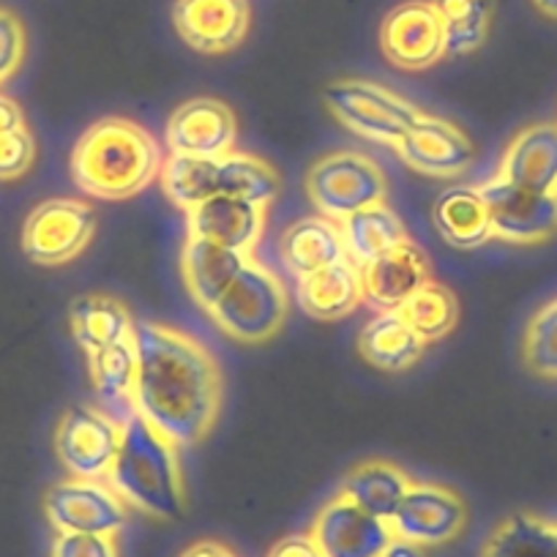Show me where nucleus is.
<instances>
[{
	"label": "nucleus",
	"mask_w": 557,
	"mask_h": 557,
	"mask_svg": "<svg viewBox=\"0 0 557 557\" xmlns=\"http://www.w3.org/2000/svg\"><path fill=\"white\" fill-rule=\"evenodd\" d=\"M137 416L178 451L213 432L224 396L219 361L206 345L164 323H134Z\"/></svg>",
	"instance_id": "obj_1"
},
{
	"label": "nucleus",
	"mask_w": 557,
	"mask_h": 557,
	"mask_svg": "<svg viewBox=\"0 0 557 557\" xmlns=\"http://www.w3.org/2000/svg\"><path fill=\"white\" fill-rule=\"evenodd\" d=\"M162 148L148 128L128 117H101L72 151V178L96 200H128L162 173Z\"/></svg>",
	"instance_id": "obj_2"
},
{
	"label": "nucleus",
	"mask_w": 557,
	"mask_h": 557,
	"mask_svg": "<svg viewBox=\"0 0 557 557\" xmlns=\"http://www.w3.org/2000/svg\"><path fill=\"white\" fill-rule=\"evenodd\" d=\"M178 454L168 437L134 416L123 424L121 451L107 475V484L128 508H137L159 522H173L186 508V484Z\"/></svg>",
	"instance_id": "obj_3"
},
{
	"label": "nucleus",
	"mask_w": 557,
	"mask_h": 557,
	"mask_svg": "<svg viewBox=\"0 0 557 557\" xmlns=\"http://www.w3.org/2000/svg\"><path fill=\"white\" fill-rule=\"evenodd\" d=\"M287 309H290V301L276 273L249 257L227 293L208 312L230 339L244 342V345H262L282 331Z\"/></svg>",
	"instance_id": "obj_4"
},
{
	"label": "nucleus",
	"mask_w": 557,
	"mask_h": 557,
	"mask_svg": "<svg viewBox=\"0 0 557 557\" xmlns=\"http://www.w3.org/2000/svg\"><path fill=\"white\" fill-rule=\"evenodd\" d=\"M323 101L331 115L363 139L380 146H399V139L410 132L412 123L424 112L372 79H339L323 90Z\"/></svg>",
	"instance_id": "obj_5"
},
{
	"label": "nucleus",
	"mask_w": 557,
	"mask_h": 557,
	"mask_svg": "<svg viewBox=\"0 0 557 557\" xmlns=\"http://www.w3.org/2000/svg\"><path fill=\"white\" fill-rule=\"evenodd\" d=\"M307 191L320 216L345 222L363 208L385 202L388 181L383 170L363 153L336 151L309 168Z\"/></svg>",
	"instance_id": "obj_6"
},
{
	"label": "nucleus",
	"mask_w": 557,
	"mask_h": 557,
	"mask_svg": "<svg viewBox=\"0 0 557 557\" xmlns=\"http://www.w3.org/2000/svg\"><path fill=\"white\" fill-rule=\"evenodd\" d=\"M96 211L79 197H52L39 202L23 224V251L45 268L77 260L96 235Z\"/></svg>",
	"instance_id": "obj_7"
},
{
	"label": "nucleus",
	"mask_w": 557,
	"mask_h": 557,
	"mask_svg": "<svg viewBox=\"0 0 557 557\" xmlns=\"http://www.w3.org/2000/svg\"><path fill=\"white\" fill-rule=\"evenodd\" d=\"M121 441L123 426L104 410L74 405L58 424L55 454L72 479L107 481L121 451Z\"/></svg>",
	"instance_id": "obj_8"
},
{
	"label": "nucleus",
	"mask_w": 557,
	"mask_h": 557,
	"mask_svg": "<svg viewBox=\"0 0 557 557\" xmlns=\"http://www.w3.org/2000/svg\"><path fill=\"white\" fill-rule=\"evenodd\" d=\"M45 517L58 533L117 535L128 522V506L107 481L69 475L47 490Z\"/></svg>",
	"instance_id": "obj_9"
},
{
	"label": "nucleus",
	"mask_w": 557,
	"mask_h": 557,
	"mask_svg": "<svg viewBox=\"0 0 557 557\" xmlns=\"http://www.w3.org/2000/svg\"><path fill=\"white\" fill-rule=\"evenodd\" d=\"M394 539L416 546H443L459 539L468 524V506L454 490L443 484H416L401 497L399 508L388 519Z\"/></svg>",
	"instance_id": "obj_10"
},
{
	"label": "nucleus",
	"mask_w": 557,
	"mask_h": 557,
	"mask_svg": "<svg viewBox=\"0 0 557 557\" xmlns=\"http://www.w3.org/2000/svg\"><path fill=\"white\" fill-rule=\"evenodd\" d=\"M385 61L405 72H424L446 58V34L432 0H407L391 9L380 25Z\"/></svg>",
	"instance_id": "obj_11"
},
{
	"label": "nucleus",
	"mask_w": 557,
	"mask_h": 557,
	"mask_svg": "<svg viewBox=\"0 0 557 557\" xmlns=\"http://www.w3.org/2000/svg\"><path fill=\"white\" fill-rule=\"evenodd\" d=\"M492 222V238L506 244H541L557 233V195L530 191L503 178L479 186Z\"/></svg>",
	"instance_id": "obj_12"
},
{
	"label": "nucleus",
	"mask_w": 557,
	"mask_h": 557,
	"mask_svg": "<svg viewBox=\"0 0 557 557\" xmlns=\"http://www.w3.org/2000/svg\"><path fill=\"white\" fill-rule=\"evenodd\" d=\"M173 25L189 50L227 55L238 50L251 28L249 0H175Z\"/></svg>",
	"instance_id": "obj_13"
},
{
	"label": "nucleus",
	"mask_w": 557,
	"mask_h": 557,
	"mask_svg": "<svg viewBox=\"0 0 557 557\" xmlns=\"http://www.w3.org/2000/svg\"><path fill=\"white\" fill-rule=\"evenodd\" d=\"M401 162L430 178H457L475 162L473 139L437 115H421L396 146Z\"/></svg>",
	"instance_id": "obj_14"
},
{
	"label": "nucleus",
	"mask_w": 557,
	"mask_h": 557,
	"mask_svg": "<svg viewBox=\"0 0 557 557\" xmlns=\"http://www.w3.org/2000/svg\"><path fill=\"white\" fill-rule=\"evenodd\" d=\"M309 535L323 557H383L394 541V530L385 519L372 517L345 495L331 497L320 508Z\"/></svg>",
	"instance_id": "obj_15"
},
{
	"label": "nucleus",
	"mask_w": 557,
	"mask_h": 557,
	"mask_svg": "<svg viewBox=\"0 0 557 557\" xmlns=\"http://www.w3.org/2000/svg\"><path fill=\"white\" fill-rule=\"evenodd\" d=\"M238 143V117L224 101L197 96L173 110L168 121L170 153L197 159H224Z\"/></svg>",
	"instance_id": "obj_16"
},
{
	"label": "nucleus",
	"mask_w": 557,
	"mask_h": 557,
	"mask_svg": "<svg viewBox=\"0 0 557 557\" xmlns=\"http://www.w3.org/2000/svg\"><path fill=\"white\" fill-rule=\"evenodd\" d=\"M361 278L367 304L377 307L380 312H394L405 307L421 287L430 285L432 268L424 249L407 240L363 265Z\"/></svg>",
	"instance_id": "obj_17"
},
{
	"label": "nucleus",
	"mask_w": 557,
	"mask_h": 557,
	"mask_svg": "<svg viewBox=\"0 0 557 557\" xmlns=\"http://www.w3.org/2000/svg\"><path fill=\"white\" fill-rule=\"evenodd\" d=\"M189 235L249 255L265 230V208L230 195H213L186 213Z\"/></svg>",
	"instance_id": "obj_18"
},
{
	"label": "nucleus",
	"mask_w": 557,
	"mask_h": 557,
	"mask_svg": "<svg viewBox=\"0 0 557 557\" xmlns=\"http://www.w3.org/2000/svg\"><path fill=\"white\" fill-rule=\"evenodd\" d=\"M497 178L530 191L557 195V123L522 128L508 143Z\"/></svg>",
	"instance_id": "obj_19"
},
{
	"label": "nucleus",
	"mask_w": 557,
	"mask_h": 557,
	"mask_svg": "<svg viewBox=\"0 0 557 557\" xmlns=\"http://www.w3.org/2000/svg\"><path fill=\"white\" fill-rule=\"evenodd\" d=\"M298 301L304 312L314 320H323V323L345 320L367 301L361 268L350 257H345L312 276L298 278Z\"/></svg>",
	"instance_id": "obj_20"
},
{
	"label": "nucleus",
	"mask_w": 557,
	"mask_h": 557,
	"mask_svg": "<svg viewBox=\"0 0 557 557\" xmlns=\"http://www.w3.org/2000/svg\"><path fill=\"white\" fill-rule=\"evenodd\" d=\"M278 255L296 278H307L323 268L334 265V262L345 260L347 249L339 222L320 216V213L298 219L282 233Z\"/></svg>",
	"instance_id": "obj_21"
},
{
	"label": "nucleus",
	"mask_w": 557,
	"mask_h": 557,
	"mask_svg": "<svg viewBox=\"0 0 557 557\" xmlns=\"http://www.w3.org/2000/svg\"><path fill=\"white\" fill-rule=\"evenodd\" d=\"M246 260L249 255L189 235L181 251V273H184L186 290L202 309H211L233 285Z\"/></svg>",
	"instance_id": "obj_22"
},
{
	"label": "nucleus",
	"mask_w": 557,
	"mask_h": 557,
	"mask_svg": "<svg viewBox=\"0 0 557 557\" xmlns=\"http://www.w3.org/2000/svg\"><path fill=\"white\" fill-rule=\"evenodd\" d=\"M88 367L101 410L121 426L132 421L137 416V350H134V339L88 356Z\"/></svg>",
	"instance_id": "obj_23"
},
{
	"label": "nucleus",
	"mask_w": 557,
	"mask_h": 557,
	"mask_svg": "<svg viewBox=\"0 0 557 557\" xmlns=\"http://www.w3.org/2000/svg\"><path fill=\"white\" fill-rule=\"evenodd\" d=\"M69 325H72L74 342L88 356L128 342L134 336V318L126 304L104 293H88L79 296L69 309Z\"/></svg>",
	"instance_id": "obj_24"
},
{
	"label": "nucleus",
	"mask_w": 557,
	"mask_h": 557,
	"mask_svg": "<svg viewBox=\"0 0 557 557\" xmlns=\"http://www.w3.org/2000/svg\"><path fill=\"white\" fill-rule=\"evenodd\" d=\"M412 484H416L412 475L391 459H367L347 470L339 495L372 517L388 522Z\"/></svg>",
	"instance_id": "obj_25"
},
{
	"label": "nucleus",
	"mask_w": 557,
	"mask_h": 557,
	"mask_svg": "<svg viewBox=\"0 0 557 557\" xmlns=\"http://www.w3.org/2000/svg\"><path fill=\"white\" fill-rule=\"evenodd\" d=\"M424 350L426 345L401 318L399 309L374 314L358 334V352L369 367L380 372H405L416 367Z\"/></svg>",
	"instance_id": "obj_26"
},
{
	"label": "nucleus",
	"mask_w": 557,
	"mask_h": 557,
	"mask_svg": "<svg viewBox=\"0 0 557 557\" xmlns=\"http://www.w3.org/2000/svg\"><path fill=\"white\" fill-rule=\"evenodd\" d=\"M432 222L448 246L473 251L492 238V222L486 202L473 186H454L437 195L432 206Z\"/></svg>",
	"instance_id": "obj_27"
},
{
	"label": "nucleus",
	"mask_w": 557,
	"mask_h": 557,
	"mask_svg": "<svg viewBox=\"0 0 557 557\" xmlns=\"http://www.w3.org/2000/svg\"><path fill=\"white\" fill-rule=\"evenodd\" d=\"M339 227L342 238H345L347 257H350L358 268L369 265L372 260L383 257L385 251L396 249V246L410 240L401 219L396 216L385 202L352 213L345 222H339Z\"/></svg>",
	"instance_id": "obj_28"
},
{
	"label": "nucleus",
	"mask_w": 557,
	"mask_h": 557,
	"mask_svg": "<svg viewBox=\"0 0 557 557\" xmlns=\"http://www.w3.org/2000/svg\"><path fill=\"white\" fill-rule=\"evenodd\" d=\"M481 557H557V528L533 513H511L492 530Z\"/></svg>",
	"instance_id": "obj_29"
},
{
	"label": "nucleus",
	"mask_w": 557,
	"mask_h": 557,
	"mask_svg": "<svg viewBox=\"0 0 557 557\" xmlns=\"http://www.w3.org/2000/svg\"><path fill=\"white\" fill-rule=\"evenodd\" d=\"M278 191H282V178L265 159L244 151H233L219 159V195L268 208L276 200Z\"/></svg>",
	"instance_id": "obj_30"
},
{
	"label": "nucleus",
	"mask_w": 557,
	"mask_h": 557,
	"mask_svg": "<svg viewBox=\"0 0 557 557\" xmlns=\"http://www.w3.org/2000/svg\"><path fill=\"white\" fill-rule=\"evenodd\" d=\"M162 189L181 211H195L208 197L219 195V159H197L170 153L162 164Z\"/></svg>",
	"instance_id": "obj_31"
},
{
	"label": "nucleus",
	"mask_w": 557,
	"mask_h": 557,
	"mask_svg": "<svg viewBox=\"0 0 557 557\" xmlns=\"http://www.w3.org/2000/svg\"><path fill=\"white\" fill-rule=\"evenodd\" d=\"M432 7L441 14L446 55H470L490 36L492 0H432Z\"/></svg>",
	"instance_id": "obj_32"
},
{
	"label": "nucleus",
	"mask_w": 557,
	"mask_h": 557,
	"mask_svg": "<svg viewBox=\"0 0 557 557\" xmlns=\"http://www.w3.org/2000/svg\"><path fill=\"white\" fill-rule=\"evenodd\" d=\"M401 318L410 323V329L421 336L424 345H435V342L446 339L454 334L459 323V301L454 290L432 278L430 285H424L405 307L399 309Z\"/></svg>",
	"instance_id": "obj_33"
},
{
	"label": "nucleus",
	"mask_w": 557,
	"mask_h": 557,
	"mask_svg": "<svg viewBox=\"0 0 557 557\" xmlns=\"http://www.w3.org/2000/svg\"><path fill=\"white\" fill-rule=\"evenodd\" d=\"M522 358L530 372L557 380V301L533 314L522 339Z\"/></svg>",
	"instance_id": "obj_34"
},
{
	"label": "nucleus",
	"mask_w": 557,
	"mask_h": 557,
	"mask_svg": "<svg viewBox=\"0 0 557 557\" xmlns=\"http://www.w3.org/2000/svg\"><path fill=\"white\" fill-rule=\"evenodd\" d=\"M28 52V34L17 12L0 7V85H7L23 69Z\"/></svg>",
	"instance_id": "obj_35"
},
{
	"label": "nucleus",
	"mask_w": 557,
	"mask_h": 557,
	"mask_svg": "<svg viewBox=\"0 0 557 557\" xmlns=\"http://www.w3.org/2000/svg\"><path fill=\"white\" fill-rule=\"evenodd\" d=\"M36 162V139L28 126L0 134V181H17Z\"/></svg>",
	"instance_id": "obj_36"
},
{
	"label": "nucleus",
	"mask_w": 557,
	"mask_h": 557,
	"mask_svg": "<svg viewBox=\"0 0 557 557\" xmlns=\"http://www.w3.org/2000/svg\"><path fill=\"white\" fill-rule=\"evenodd\" d=\"M50 557H121V549H117V535L58 533Z\"/></svg>",
	"instance_id": "obj_37"
},
{
	"label": "nucleus",
	"mask_w": 557,
	"mask_h": 557,
	"mask_svg": "<svg viewBox=\"0 0 557 557\" xmlns=\"http://www.w3.org/2000/svg\"><path fill=\"white\" fill-rule=\"evenodd\" d=\"M268 557H323V552L318 549L312 535L296 533L276 541V544L271 546V552H268Z\"/></svg>",
	"instance_id": "obj_38"
},
{
	"label": "nucleus",
	"mask_w": 557,
	"mask_h": 557,
	"mask_svg": "<svg viewBox=\"0 0 557 557\" xmlns=\"http://www.w3.org/2000/svg\"><path fill=\"white\" fill-rule=\"evenodd\" d=\"M25 126V112L12 96L0 94V134L14 132V128Z\"/></svg>",
	"instance_id": "obj_39"
},
{
	"label": "nucleus",
	"mask_w": 557,
	"mask_h": 557,
	"mask_svg": "<svg viewBox=\"0 0 557 557\" xmlns=\"http://www.w3.org/2000/svg\"><path fill=\"white\" fill-rule=\"evenodd\" d=\"M181 557H235V552L230 549V546L219 544V541H197V544L186 546L184 552H181Z\"/></svg>",
	"instance_id": "obj_40"
},
{
	"label": "nucleus",
	"mask_w": 557,
	"mask_h": 557,
	"mask_svg": "<svg viewBox=\"0 0 557 557\" xmlns=\"http://www.w3.org/2000/svg\"><path fill=\"white\" fill-rule=\"evenodd\" d=\"M383 557H424V555H421V546L410 544V541L394 539L388 544V549H385Z\"/></svg>",
	"instance_id": "obj_41"
},
{
	"label": "nucleus",
	"mask_w": 557,
	"mask_h": 557,
	"mask_svg": "<svg viewBox=\"0 0 557 557\" xmlns=\"http://www.w3.org/2000/svg\"><path fill=\"white\" fill-rule=\"evenodd\" d=\"M533 7L539 9L541 14H546V17L557 20V0H533Z\"/></svg>",
	"instance_id": "obj_42"
}]
</instances>
